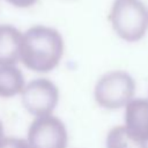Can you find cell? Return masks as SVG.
Wrapping results in <instances>:
<instances>
[{"mask_svg":"<svg viewBox=\"0 0 148 148\" xmlns=\"http://www.w3.org/2000/svg\"><path fill=\"white\" fill-rule=\"evenodd\" d=\"M64 53V40L58 30L35 25L23 34L21 61L29 69L45 73L53 69Z\"/></svg>","mask_w":148,"mask_h":148,"instance_id":"6da1fadb","label":"cell"},{"mask_svg":"<svg viewBox=\"0 0 148 148\" xmlns=\"http://www.w3.org/2000/svg\"><path fill=\"white\" fill-rule=\"evenodd\" d=\"M109 20L114 32L126 42L140 40L148 29V12L141 0H114Z\"/></svg>","mask_w":148,"mask_h":148,"instance_id":"7a4b0ae2","label":"cell"},{"mask_svg":"<svg viewBox=\"0 0 148 148\" xmlns=\"http://www.w3.org/2000/svg\"><path fill=\"white\" fill-rule=\"evenodd\" d=\"M135 91L132 76L123 71L104 74L95 87V99L105 109H119L128 104Z\"/></svg>","mask_w":148,"mask_h":148,"instance_id":"3957f363","label":"cell"},{"mask_svg":"<svg viewBox=\"0 0 148 148\" xmlns=\"http://www.w3.org/2000/svg\"><path fill=\"white\" fill-rule=\"evenodd\" d=\"M28 142L30 148H66V127L57 117H38L29 127Z\"/></svg>","mask_w":148,"mask_h":148,"instance_id":"277c9868","label":"cell"},{"mask_svg":"<svg viewBox=\"0 0 148 148\" xmlns=\"http://www.w3.org/2000/svg\"><path fill=\"white\" fill-rule=\"evenodd\" d=\"M59 98L57 86L47 79H37L29 82L22 91V103L28 112L42 117L50 114Z\"/></svg>","mask_w":148,"mask_h":148,"instance_id":"5b68a950","label":"cell"},{"mask_svg":"<svg viewBox=\"0 0 148 148\" xmlns=\"http://www.w3.org/2000/svg\"><path fill=\"white\" fill-rule=\"evenodd\" d=\"M125 126L133 135L148 142V99L136 98L128 102Z\"/></svg>","mask_w":148,"mask_h":148,"instance_id":"8992f818","label":"cell"},{"mask_svg":"<svg viewBox=\"0 0 148 148\" xmlns=\"http://www.w3.org/2000/svg\"><path fill=\"white\" fill-rule=\"evenodd\" d=\"M23 35L13 25H0V66L15 65L21 60Z\"/></svg>","mask_w":148,"mask_h":148,"instance_id":"52a82bcc","label":"cell"},{"mask_svg":"<svg viewBox=\"0 0 148 148\" xmlns=\"http://www.w3.org/2000/svg\"><path fill=\"white\" fill-rule=\"evenodd\" d=\"M24 89V77L14 65L0 66V97H13Z\"/></svg>","mask_w":148,"mask_h":148,"instance_id":"ba28073f","label":"cell"},{"mask_svg":"<svg viewBox=\"0 0 148 148\" xmlns=\"http://www.w3.org/2000/svg\"><path fill=\"white\" fill-rule=\"evenodd\" d=\"M106 148H148V143L133 135L126 126H117L108 134Z\"/></svg>","mask_w":148,"mask_h":148,"instance_id":"9c48e42d","label":"cell"},{"mask_svg":"<svg viewBox=\"0 0 148 148\" xmlns=\"http://www.w3.org/2000/svg\"><path fill=\"white\" fill-rule=\"evenodd\" d=\"M0 148H30L29 142L17 138H6L0 142Z\"/></svg>","mask_w":148,"mask_h":148,"instance_id":"30bf717a","label":"cell"},{"mask_svg":"<svg viewBox=\"0 0 148 148\" xmlns=\"http://www.w3.org/2000/svg\"><path fill=\"white\" fill-rule=\"evenodd\" d=\"M6 1L17 8H28L32 6L37 0H6Z\"/></svg>","mask_w":148,"mask_h":148,"instance_id":"8fae6325","label":"cell"},{"mask_svg":"<svg viewBox=\"0 0 148 148\" xmlns=\"http://www.w3.org/2000/svg\"><path fill=\"white\" fill-rule=\"evenodd\" d=\"M3 136V126H2V124H1V121H0V142L2 141V138Z\"/></svg>","mask_w":148,"mask_h":148,"instance_id":"7c38bea8","label":"cell"}]
</instances>
